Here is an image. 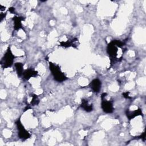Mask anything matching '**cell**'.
<instances>
[{"label": "cell", "mask_w": 146, "mask_h": 146, "mask_svg": "<svg viewBox=\"0 0 146 146\" xmlns=\"http://www.w3.org/2000/svg\"><path fill=\"white\" fill-rule=\"evenodd\" d=\"M124 43L119 40H113L108 44L107 51L111 63L115 62V60L119 59L117 57L119 48H124Z\"/></svg>", "instance_id": "6da1fadb"}, {"label": "cell", "mask_w": 146, "mask_h": 146, "mask_svg": "<svg viewBox=\"0 0 146 146\" xmlns=\"http://www.w3.org/2000/svg\"><path fill=\"white\" fill-rule=\"evenodd\" d=\"M49 69L51 72L54 79L58 82H63L67 79V76L62 71L59 66L52 62L49 63Z\"/></svg>", "instance_id": "7a4b0ae2"}, {"label": "cell", "mask_w": 146, "mask_h": 146, "mask_svg": "<svg viewBox=\"0 0 146 146\" xmlns=\"http://www.w3.org/2000/svg\"><path fill=\"white\" fill-rule=\"evenodd\" d=\"M15 56L13 54L10 47H8L1 60V65L3 68H7L12 66Z\"/></svg>", "instance_id": "3957f363"}, {"label": "cell", "mask_w": 146, "mask_h": 146, "mask_svg": "<svg viewBox=\"0 0 146 146\" xmlns=\"http://www.w3.org/2000/svg\"><path fill=\"white\" fill-rule=\"evenodd\" d=\"M107 95V93L103 92L101 95V107L103 112L107 113H112L113 111V103L111 100H108L106 99V97Z\"/></svg>", "instance_id": "277c9868"}, {"label": "cell", "mask_w": 146, "mask_h": 146, "mask_svg": "<svg viewBox=\"0 0 146 146\" xmlns=\"http://www.w3.org/2000/svg\"><path fill=\"white\" fill-rule=\"evenodd\" d=\"M15 124L17 125V129L18 131V136L21 139H22V140H25L30 137L31 135L22 125L20 119H18L16 121Z\"/></svg>", "instance_id": "5b68a950"}, {"label": "cell", "mask_w": 146, "mask_h": 146, "mask_svg": "<svg viewBox=\"0 0 146 146\" xmlns=\"http://www.w3.org/2000/svg\"><path fill=\"white\" fill-rule=\"evenodd\" d=\"M89 86L93 92L98 93L101 89L102 82L99 79H94L90 83Z\"/></svg>", "instance_id": "8992f818"}, {"label": "cell", "mask_w": 146, "mask_h": 146, "mask_svg": "<svg viewBox=\"0 0 146 146\" xmlns=\"http://www.w3.org/2000/svg\"><path fill=\"white\" fill-rule=\"evenodd\" d=\"M38 75V71L30 68L24 71L23 73V77L25 79L28 80L32 77H36Z\"/></svg>", "instance_id": "52a82bcc"}, {"label": "cell", "mask_w": 146, "mask_h": 146, "mask_svg": "<svg viewBox=\"0 0 146 146\" xmlns=\"http://www.w3.org/2000/svg\"><path fill=\"white\" fill-rule=\"evenodd\" d=\"M125 114L127 115L128 119L129 120L135 118L136 116H138L140 115H143V113H142L141 110L140 108H139V109L133 111H129L128 109H127L125 112Z\"/></svg>", "instance_id": "ba28073f"}, {"label": "cell", "mask_w": 146, "mask_h": 146, "mask_svg": "<svg viewBox=\"0 0 146 146\" xmlns=\"http://www.w3.org/2000/svg\"><path fill=\"white\" fill-rule=\"evenodd\" d=\"M13 21L14 22V29L15 30L18 31L19 29H22V21H25L23 17L15 16L13 18Z\"/></svg>", "instance_id": "9c48e42d"}, {"label": "cell", "mask_w": 146, "mask_h": 146, "mask_svg": "<svg viewBox=\"0 0 146 146\" xmlns=\"http://www.w3.org/2000/svg\"><path fill=\"white\" fill-rule=\"evenodd\" d=\"M80 107L83 109L84 111L87 112H91L93 110V106L92 104H90L87 99H82Z\"/></svg>", "instance_id": "30bf717a"}, {"label": "cell", "mask_w": 146, "mask_h": 146, "mask_svg": "<svg viewBox=\"0 0 146 146\" xmlns=\"http://www.w3.org/2000/svg\"><path fill=\"white\" fill-rule=\"evenodd\" d=\"M78 40L76 38H74V39H72L71 40H67L66 42L62 41L60 42V44L62 47H65V48H67V47H70L71 46L74 47H76V45L75 44L76 42H78Z\"/></svg>", "instance_id": "8fae6325"}, {"label": "cell", "mask_w": 146, "mask_h": 146, "mask_svg": "<svg viewBox=\"0 0 146 146\" xmlns=\"http://www.w3.org/2000/svg\"><path fill=\"white\" fill-rule=\"evenodd\" d=\"M17 74L18 76L21 77L23 75V64L21 62H17L14 64Z\"/></svg>", "instance_id": "7c38bea8"}, {"label": "cell", "mask_w": 146, "mask_h": 146, "mask_svg": "<svg viewBox=\"0 0 146 146\" xmlns=\"http://www.w3.org/2000/svg\"><path fill=\"white\" fill-rule=\"evenodd\" d=\"M32 100L31 101V106H36V105H38L39 103V100L38 99V96L36 95V94H32Z\"/></svg>", "instance_id": "4fadbf2b"}, {"label": "cell", "mask_w": 146, "mask_h": 146, "mask_svg": "<svg viewBox=\"0 0 146 146\" xmlns=\"http://www.w3.org/2000/svg\"><path fill=\"white\" fill-rule=\"evenodd\" d=\"M129 92H128V91H127V92H123V93L122 94V95H123V96L124 98H125V99H131L132 98H131V96H129Z\"/></svg>", "instance_id": "5bb4252c"}, {"label": "cell", "mask_w": 146, "mask_h": 146, "mask_svg": "<svg viewBox=\"0 0 146 146\" xmlns=\"http://www.w3.org/2000/svg\"><path fill=\"white\" fill-rule=\"evenodd\" d=\"M6 13H1L0 14V18H1V21H2L3 19V18H5V17H6Z\"/></svg>", "instance_id": "9a60e30c"}, {"label": "cell", "mask_w": 146, "mask_h": 146, "mask_svg": "<svg viewBox=\"0 0 146 146\" xmlns=\"http://www.w3.org/2000/svg\"><path fill=\"white\" fill-rule=\"evenodd\" d=\"M9 11H10L11 13H15V9L13 7H10L9 8Z\"/></svg>", "instance_id": "2e32d148"}, {"label": "cell", "mask_w": 146, "mask_h": 146, "mask_svg": "<svg viewBox=\"0 0 146 146\" xmlns=\"http://www.w3.org/2000/svg\"><path fill=\"white\" fill-rule=\"evenodd\" d=\"M5 6H3L2 5H0V10L1 11H4L5 9Z\"/></svg>", "instance_id": "e0dca14e"}]
</instances>
